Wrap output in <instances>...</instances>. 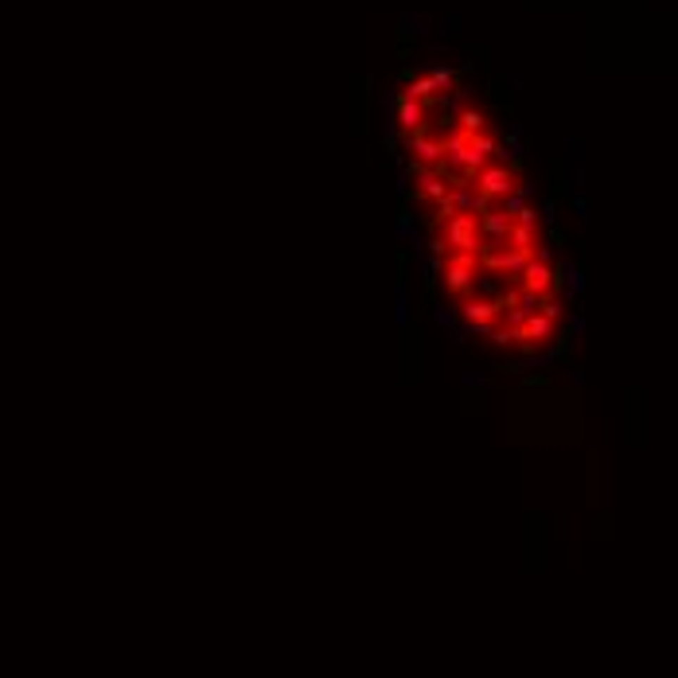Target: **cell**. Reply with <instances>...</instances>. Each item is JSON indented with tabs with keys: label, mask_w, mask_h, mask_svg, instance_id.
I'll return each instance as SVG.
<instances>
[{
	"label": "cell",
	"mask_w": 678,
	"mask_h": 678,
	"mask_svg": "<svg viewBox=\"0 0 678 678\" xmlns=\"http://www.w3.org/2000/svg\"><path fill=\"white\" fill-rule=\"evenodd\" d=\"M456 125H460V133H484L487 118L479 109H460V113H456Z\"/></svg>",
	"instance_id": "8992f818"
},
{
	"label": "cell",
	"mask_w": 678,
	"mask_h": 678,
	"mask_svg": "<svg viewBox=\"0 0 678 678\" xmlns=\"http://www.w3.org/2000/svg\"><path fill=\"white\" fill-rule=\"evenodd\" d=\"M476 269H479V258L476 253H448L444 258V293L448 296H468V285H472V277H476Z\"/></svg>",
	"instance_id": "6da1fadb"
},
{
	"label": "cell",
	"mask_w": 678,
	"mask_h": 678,
	"mask_svg": "<svg viewBox=\"0 0 678 678\" xmlns=\"http://www.w3.org/2000/svg\"><path fill=\"white\" fill-rule=\"evenodd\" d=\"M398 125H402V133H418V129H425V106H418V101L410 98H398Z\"/></svg>",
	"instance_id": "5b68a950"
},
{
	"label": "cell",
	"mask_w": 678,
	"mask_h": 678,
	"mask_svg": "<svg viewBox=\"0 0 678 678\" xmlns=\"http://www.w3.org/2000/svg\"><path fill=\"white\" fill-rule=\"evenodd\" d=\"M515 184H519V172L507 164H487L472 176V187H476L484 199H503V195L515 192Z\"/></svg>",
	"instance_id": "7a4b0ae2"
},
{
	"label": "cell",
	"mask_w": 678,
	"mask_h": 678,
	"mask_svg": "<svg viewBox=\"0 0 678 678\" xmlns=\"http://www.w3.org/2000/svg\"><path fill=\"white\" fill-rule=\"evenodd\" d=\"M410 320V296H406V289H398V324H406Z\"/></svg>",
	"instance_id": "9c48e42d"
},
{
	"label": "cell",
	"mask_w": 678,
	"mask_h": 678,
	"mask_svg": "<svg viewBox=\"0 0 678 678\" xmlns=\"http://www.w3.org/2000/svg\"><path fill=\"white\" fill-rule=\"evenodd\" d=\"M479 378H484V375H479L476 367H468V370H464V386H468V390H472V386H479Z\"/></svg>",
	"instance_id": "30bf717a"
},
{
	"label": "cell",
	"mask_w": 678,
	"mask_h": 678,
	"mask_svg": "<svg viewBox=\"0 0 678 678\" xmlns=\"http://www.w3.org/2000/svg\"><path fill=\"white\" fill-rule=\"evenodd\" d=\"M456 316L464 320V327L491 324V320H499V304L484 301V296H460V312H456Z\"/></svg>",
	"instance_id": "3957f363"
},
{
	"label": "cell",
	"mask_w": 678,
	"mask_h": 678,
	"mask_svg": "<svg viewBox=\"0 0 678 678\" xmlns=\"http://www.w3.org/2000/svg\"><path fill=\"white\" fill-rule=\"evenodd\" d=\"M437 324H441V327H456V308H452V304H437Z\"/></svg>",
	"instance_id": "ba28073f"
},
{
	"label": "cell",
	"mask_w": 678,
	"mask_h": 678,
	"mask_svg": "<svg viewBox=\"0 0 678 678\" xmlns=\"http://www.w3.org/2000/svg\"><path fill=\"white\" fill-rule=\"evenodd\" d=\"M429 82H433V90H452V70L448 67H433V75H429Z\"/></svg>",
	"instance_id": "52a82bcc"
},
{
	"label": "cell",
	"mask_w": 678,
	"mask_h": 678,
	"mask_svg": "<svg viewBox=\"0 0 678 678\" xmlns=\"http://www.w3.org/2000/svg\"><path fill=\"white\" fill-rule=\"evenodd\" d=\"M448 180H444V172H437V168H421L418 172V187H413V199H429V203H437V199H444L448 195Z\"/></svg>",
	"instance_id": "277c9868"
}]
</instances>
